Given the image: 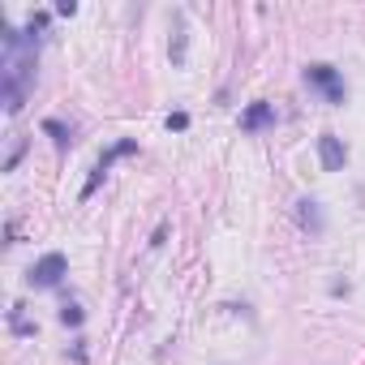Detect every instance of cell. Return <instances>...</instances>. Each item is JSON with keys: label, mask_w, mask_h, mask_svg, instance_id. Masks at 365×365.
<instances>
[{"label": "cell", "mask_w": 365, "mask_h": 365, "mask_svg": "<svg viewBox=\"0 0 365 365\" xmlns=\"http://www.w3.org/2000/svg\"><path fill=\"white\" fill-rule=\"evenodd\" d=\"M297 220H301V228H305L309 237H318V232H322V211H318V202H314V198L297 202Z\"/></svg>", "instance_id": "7"}, {"label": "cell", "mask_w": 365, "mask_h": 365, "mask_svg": "<svg viewBox=\"0 0 365 365\" xmlns=\"http://www.w3.org/2000/svg\"><path fill=\"white\" fill-rule=\"evenodd\" d=\"M305 82L318 86V91L327 95V103H344V95H348V91H344V78H339L331 65H309V69H305Z\"/></svg>", "instance_id": "3"}, {"label": "cell", "mask_w": 365, "mask_h": 365, "mask_svg": "<svg viewBox=\"0 0 365 365\" xmlns=\"http://www.w3.org/2000/svg\"><path fill=\"white\" fill-rule=\"evenodd\" d=\"M43 133H52V142H56L61 150L73 142V129H69V125H61V120H43Z\"/></svg>", "instance_id": "8"}, {"label": "cell", "mask_w": 365, "mask_h": 365, "mask_svg": "<svg viewBox=\"0 0 365 365\" xmlns=\"http://www.w3.org/2000/svg\"><path fill=\"white\" fill-rule=\"evenodd\" d=\"M271 120H275V108H271V103H250L245 116H241V129H245V133H258V129H267Z\"/></svg>", "instance_id": "6"}, {"label": "cell", "mask_w": 365, "mask_h": 365, "mask_svg": "<svg viewBox=\"0 0 365 365\" xmlns=\"http://www.w3.org/2000/svg\"><path fill=\"white\" fill-rule=\"evenodd\" d=\"M65 271H69L65 254H43V258H39V262L31 267L26 284H31V288H56V284L65 279Z\"/></svg>", "instance_id": "2"}, {"label": "cell", "mask_w": 365, "mask_h": 365, "mask_svg": "<svg viewBox=\"0 0 365 365\" xmlns=\"http://www.w3.org/2000/svg\"><path fill=\"white\" fill-rule=\"evenodd\" d=\"M56 14H61V18H73V14H78V5H73V0H61Z\"/></svg>", "instance_id": "11"}, {"label": "cell", "mask_w": 365, "mask_h": 365, "mask_svg": "<svg viewBox=\"0 0 365 365\" xmlns=\"http://www.w3.org/2000/svg\"><path fill=\"white\" fill-rule=\"evenodd\" d=\"M61 322H65V327H82V309H78L73 301H65V305H61Z\"/></svg>", "instance_id": "9"}, {"label": "cell", "mask_w": 365, "mask_h": 365, "mask_svg": "<svg viewBox=\"0 0 365 365\" xmlns=\"http://www.w3.org/2000/svg\"><path fill=\"white\" fill-rule=\"evenodd\" d=\"M318 159H322L327 172H339V168L348 163V146H344L335 133H322V138H318Z\"/></svg>", "instance_id": "5"}, {"label": "cell", "mask_w": 365, "mask_h": 365, "mask_svg": "<svg viewBox=\"0 0 365 365\" xmlns=\"http://www.w3.org/2000/svg\"><path fill=\"white\" fill-rule=\"evenodd\" d=\"M168 129H176V133L190 129V116H185V112H172V116H168Z\"/></svg>", "instance_id": "10"}, {"label": "cell", "mask_w": 365, "mask_h": 365, "mask_svg": "<svg viewBox=\"0 0 365 365\" xmlns=\"http://www.w3.org/2000/svg\"><path fill=\"white\" fill-rule=\"evenodd\" d=\"M35 52H39V39L31 31H9L5 35V108L18 112L31 82H35Z\"/></svg>", "instance_id": "1"}, {"label": "cell", "mask_w": 365, "mask_h": 365, "mask_svg": "<svg viewBox=\"0 0 365 365\" xmlns=\"http://www.w3.org/2000/svg\"><path fill=\"white\" fill-rule=\"evenodd\" d=\"M133 150H138V142H133V138H120V142H116L112 150H103V155H99V163H95V172H91V180L82 185V198H91V194L99 190V180L108 176V168H112V163H116L120 155H133Z\"/></svg>", "instance_id": "4"}]
</instances>
